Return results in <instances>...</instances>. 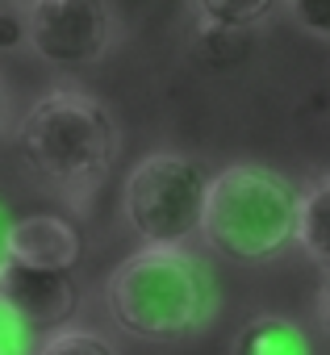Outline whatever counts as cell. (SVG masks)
<instances>
[{
	"mask_svg": "<svg viewBox=\"0 0 330 355\" xmlns=\"http://www.w3.org/2000/svg\"><path fill=\"white\" fill-rule=\"evenodd\" d=\"M84 255V239L76 222L59 214H30L9 222L5 230V259L21 268H42V272H76Z\"/></svg>",
	"mask_w": 330,
	"mask_h": 355,
	"instance_id": "cell-7",
	"label": "cell"
},
{
	"mask_svg": "<svg viewBox=\"0 0 330 355\" xmlns=\"http://www.w3.org/2000/svg\"><path fill=\"white\" fill-rule=\"evenodd\" d=\"M288 13L305 34L330 42V0H288Z\"/></svg>",
	"mask_w": 330,
	"mask_h": 355,
	"instance_id": "cell-13",
	"label": "cell"
},
{
	"mask_svg": "<svg viewBox=\"0 0 330 355\" xmlns=\"http://www.w3.org/2000/svg\"><path fill=\"white\" fill-rule=\"evenodd\" d=\"M5 230H9V222H5V214H0V259H5Z\"/></svg>",
	"mask_w": 330,
	"mask_h": 355,
	"instance_id": "cell-17",
	"label": "cell"
},
{
	"mask_svg": "<svg viewBox=\"0 0 330 355\" xmlns=\"http://www.w3.org/2000/svg\"><path fill=\"white\" fill-rule=\"evenodd\" d=\"M301 193L263 163H226L214 171L205 205V243L238 263H268L297 247Z\"/></svg>",
	"mask_w": 330,
	"mask_h": 355,
	"instance_id": "cell-3",
	"label": "cell"
},
{
	"mask_svg": "<svg viewBox=\"0 0 330 355\" xmlns=\"http://www.w3.org/2000/svg\"><path fill=\"white\" fill-rule=\"evenodd\" d=\"M5 121H9V88L0 80V130H5Z\"/></svg>",
	"mask_w": 330,
	"mask_h": 355,
	"instance_id": "cell-16",
	"label": "cell"
},
{
	"mask_svg": "<svg viewBox=\"0 0 330 355\" xmlns=\"http://www.w3.org/2000/svg\"><path fill=\"white\" fill-rule=\"evenodd\" d=\"M297 247L330 272V175H318L301 189L297 205Z\"/></svg>",
	"mask_w": 330,
	"mask_h": 355,
	"instance_id": "cell-9",
	"label": "cell"
},
{
	"mask_svg": "<svg viewBox=\"0 0 330 355\" xmlns=\"http://www.w3.org/2000/svg\"><path fill=\"white\" fill-rule=\"evenodd\" d=\"M30 46V21L17 5H0V55Z\"/></svg>",
	"mask_w": 330,
	"mask_h": 355,
	"instance_id": "cell-14",
	"label": "cell"
},
{
	"mask_svg": "<svg viewBox=\"0 0 330 355\" xmlns=\"http://www.w3.org/2000/svg\"><path fill=\"white\" fill-rule=\"evenodd\" d=\"M214 171L180 150L142 155L121 180V218L142 247H189L205 226Z\"/></svg>",
	"mask_w": 330,
	"mask_h": 355,
	"instance_id": "cell-4",
	"label": "cell"
},
{
	"mask_svg": "<svg viewBox=\"0 0 330 355\" xmlns=\"http://www.w3.org/2000/svg\"><path fill=\"white\" fill-rule=\"evenodd\" d=\"M113 322L142 343H180L214 326L222 288L214 268L189 247H138L105 288Z\"/></svg>",
	"mask_w": 330,
	"mask_h": 355,
	"instance_id": "cell-1",
	"label": "cell"
},
{
	"mask_svg": "<svg viewBox=\"0 0 330 355\" xmlns=\"http://www.w3.org/2000/svg\"><path fill=\"white\" fill-rule=\"evenodd\" d=\"M117 150L121 134L113 113L80 88H51L17 125L21 163L76 209H88L92 193L109 180Z\"/></svg>",
	"mask_w": 330,
	"mask_h": 355,
	"instance_id": "cell-2",
	"label": "cell"
},
{
	"mask_svg": "<svg viewBox=\"0 0 330 355\" xmlns=\"http://www.w3.org/2000/svg\"><path fill=\"white\" fill-rule=\"evenodd\" d=\"M34 355H117V347L88 326H63V330L46 334Z\"/></svg>",
	"mask_w": 330,
	"mask_h": 355,
	"instance_id": "cell-11",
	"label": "cell"
},
{
	"mask_svg": "<svg viewBox=\"0 0 330 355\" xmlns=\"http://www.w3.org/2000/svg\"><path fill=\"white\" fill-rule=\"evenodd\" d=\"M0 355H34V330L0 301Z\"/></svg>",
	"mask_w": 330,
	"mask_h": 355,
	"instance_id": "cell-12",
	"label": "cell"
},
{
	"mask_svg": "<svg viewBox=\"0 0 330 355\" xmlns=\"http://www.w3.org/2000/svg\"><path fill=\"white\" fill-rule=\"evenodd\" d=\"M318 313H322V326L330 330V276H326V284H322V293H318Z\"/></svg>",
	"mask_w": 330,
	"mask_h": 355,
	"instance_id": "cell-15",
	"label": "cell"
},
{
	"mask_svg": "<svg viewBox=\"0 0 330 355\" xmlns=\"http://www.w3.org/2000/svg\"><path fill=\"white\" fill-rule=\"evenodd\" d=\"M30 51L46 67L80 71L109 55L117 42V13L109 0H34L26 9Z\"/></svg>",
	"mask_w": 330,
	"mask_h": 355,
	"instance_id": "cell-5",
	"label": "cell"
},
{
	"mask_svg": "<svg viewBox=\"0 0 330 355\" xmlns=\"http://www.w3.org/2000/svg\"><path fill=\"white\" fill-rule=\"evenodd\" d=\"M0 301H5L34 334H55L71 326L80 309V284L76 272H42L21 268L13 259H0Z\"/></svg>",
	"mask_w": 330,
	"mask_h": 355,
	"instance_id": "cell-6",
	"label": "cell"
},
{
	"mask_svg": "<svg viewBox=\"0 0 330 355\" xmlns=\"http://www.w3.org/2000/svg\"><path fill=\"white\" fill-rule=\"evenodd\" d=\"M197 5V17L205 21V30H251L259 21H268L276 13L280 0H193Z\"/></svg>",
	"mask_w": 330,
	"mask_h": 355,
	"instance_id": "cell-10",
	"label": "cell"
},
{
	"mask_svg": "<svg viewBox=\"0 0 330 355\" xmlns=\"http://www.w3.org/2000/svg\"><path fill=\"white\" fill-rule=\"evenodd\" d=\"M230 355H313L305 330L284 313H255L234 334Z\"/></svg>",
	"mask_w": 330,
	"mask_h": 355,
	"instance_id": "cell-8",
	"label": "cell"
},
{
	"mask_svg": "<svg viewBox=\"0 0 330 355\" xmlns=\"http://www.w3.org/2000/svg\"><path fill=\"white\" fill-rule=\"evenodd\" d=\"M17 5H26V9H30V5H34V0H17Z\"/></svg>",
	"mask_w": 330,
	"mask_h": 355,
	"instance_id": "cell-18",
	"label": "cell"
}]
</instances>
